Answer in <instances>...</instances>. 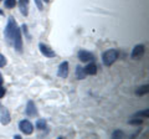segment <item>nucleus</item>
Listing matches in <instances>:
<instances>
[{"mask_svg": "<svg viewBox=\"0 0 149 139\" xmlns=\"http://www.w3.org/2000/svg\"><path fill=\"white\" fill-rule=\"evenodd\" d=\"M5 38L9 42H11L14 45L16 51L21 52L22 51V40H21V35H20V29L17 27L16 21L14 20V17H9L8 20V25L5 27Z\"/></svg>", "mask_w": 149, "mask_h": 139, "instance_id": "1", "label": "nucleus"}, {"mask_svg": "<svg viewBox=\"0 0 149 139\" xmlns=\"http://www.w3.org/2000/svg\"><path fill=\"white\" fill-rule=\"evenodd\" d=\"M117 57H118L117 51L116 50H108V51H106V52H103V55H102V61H103V63L106 65V66H111V65L117 60Z\"/></svg>", "mask_w": 149, "mask_h": 139, "instance_id": "2", "label": "nucleus"}, {"mask_svg": "<svg viewBox=\"0 0 149 139\" xmlns=\"http://www.w3.org/2000/svg\"><path fill=\"white\" fill-rule=\"evenodd\" d=\"M19 128H20V131L24 134H26V136H29V134L34 132V126H32V123L27 119L21 120V122L19 123Z\"/></svg>", "mask_w": 149, "mask_h": 139, "instance_id": "3", "label": "nucleus"}, {"mask_svg": "<svg viewBox=\"0 0 149 139\" xmlns=\"http://www.w3.org/2000/svg\"><path fill=\"white\" fill-rule=\"evenodd\" d=\"M39 49L41 51V54L44 55V56L46 57H55L56 56V54H55V51L52 49H50L47 45H45V44H40L39 45Z\"/></svg>", "mask_w": 149, "mask_h": 139, "instance_id": "4", "label": "nucleus"}, {"mask_svg": "<svg viewBox=\"0 0 149 139\" xmlns=\"http://www.w3.org/2000/svg\"><path fill=\"white\" fill-rule=\"evenodd\" d=\"M78 58H80L82 62H88V61H92V60L95 58V56H93V54L88 52V51L81 50L80 52H78Z\"/></svg>", "mask_w": 149, "mask_h": 139, "instance_id": "5", "label": "nucleus"}, {"mask_svg": "<svg viewBox=\"0 0 149 139\" xmlns=\"http://www.w3.org/2000/svg\"><path fill=\"white\" fill-rule=\"evenodd\" d=\"M57 75H58V77H61V78H66L67 77V75H68V62L67 61H65V62H62L61 65H60Z\"/></svg>", "mask_w": 149, "mask_h": 139, "instance_id": "6", "label": "nucleus"}, {"mask_svg": "<svg viewBox=\"0 0 149 139\" xmlns=\"http://www.w3.org/2000/svg\"><path fill=\"white\" fill-rule=\"evenodd\" d=\"M144 51H146V46H144V45H137L136 47L133 49V51H132V57L133 58L142 57V55L144 54Z\"/></svg>", "mask_w": 149, "mask_h": 139, "instance_id": "7", "label": "nucleus"}, {"mask_svg": "<svg viewBox=\"0 0 149 139\" xmlns=\"http://www.w3.org/2000/svg\"><path fill=\"white\" fill-rule=\"evenodd\" d=\"M83 70H85L86 75H91L92 76V75H96V73H97V66L93 62L92 63H88Z\"/></svg>", "mask_w": 149, "mask_h": 139, "instance_id": "8", "label": "nucleus"}, {"mask_svg": "<svg viewBox=\"0 0 149 139\" xmlns=\"http://www.w3.org/2000/svg\"><path fill=\"white\" fill-rule=\"evenodd\" d=\"M26 114L27 115H35L36 114V107L34 104V102L32 101H29L27 102V106H26Z\"/></svg>", "mask_w": 149, "mask_h": 139, "instance_id": "9", "label": "nucleus"}, {"mask_svg": "<svg viewBox=\"0 0 149 139\" xmlns=\"http://www.w3.org/2000/svg\"><path fill=\"white\" fill-rule=\"evenodd\" d=\"M1 124H9L10 122V113H9L8 109H4L3 111V114H1Z\"/></svg>", "mask_w": 149, "mask_h": 139, "instance_id": "10", "label": "nucleus"}, {"mask_svg": "<svg viewBox=\"0 0 149 139\" xmlns=\"http://www.w3.org/2000/svg\"><path fill=\"white\" fill-rule=\"evenodd\" d=\"M76 76H77L78 80H83V78H85L86 72H85V70H83L81 66H77V68H76Z\"/></svg>", "mask_w": 149, "mask_h": 139, "instance_id": "11", "label": "nucleus"}, {"mask_svg": "<svg viewBox=\"0 0 149 139\" xmlns=\"http://www.w3.org/2000/svg\"><path fill=\"white\" fill-rule=\"evenodd\" d=\"M27 4H29V0H20L21 13L24 14V15H27Z\"/></svg>", "mask_w": 149, "mask_h": 139, "instance_id": "12", "label": "nucleus"}, {"mask_svg": "<svg viewBox=\"0 0 149 139\" xmlns=\"http://www.w3.org/2000/svg\"><path fill=\"white\" fill-rule=\"evenodd\" d=\"M136 93H137L138 96H143V95L148 93V85H146V86H142V87H139V88L137 90V92H136Z\"/></svg>", "mask_w": 149, "mask_h": 139, "instance_id": "13", "label": "nucleus"}, {"mask_svg": "<svg viewBox=\"0 0 149 139\" xmlns=\"http://www.w3.org/2000/svg\"><path fill=\"white\" fill-rule=\"evenodd\" d=\"M36 128L42 131V129L46 128V122H45L44 119H37V122H36Z\"/></svg>", "mask_w": 149, "mask_h": 139, "instance_id": "14", "label": "nucleus"}, {"mask_svg": "<svg viewBox=\"0 0 149 139\" xmlns=\"http://www.w3.org/2000/svg\"><path fill=\"white\" fill-rule=\"evenodd\" d=\"M148 114H149V111L146 109V111H142V112L136 113V115H134V117H136V118H139V117H141V118L143 119V118H147V117H148Z\"/></svg>", "mask_w": 149, "mask_h": 139, "instance_id": "15", "label": "nucleus"}, {"mask_svg": "<svg viewBox=\"0 0 149 139\" xmlns=\"http://www.w3.org/2000/svg\"><path fill=\"white\" fill-rule=\"evenodd\" d=\"M15 5H16V0H5V8L13 9Z\"/></svg>", "mask_w": 149, "mask_h": 139, "instance_id": "16", "label": "nucleus"}, {"mask_svg": "<svg viewBox=\"0 0 149 139\" xmlns=\"http://www.w3.org/2000/svg\"><path fill=\"white\" fill-rule=\"evenodd\" d=\"M6 65V58L3 56L1 54H0V67H4Z\"/></svg>", "mask_w": 149, "mask_h": 139, "instance_id": "17", "label": "nucleus"}, {"mask_svg": "<svg viewBox=\"0 0 149 139\" xmlns=\"http://www.w3.org/2000/svg\"><path fill=\"white\" fill-rule=\"evenodd\" d=\"M123 136H124L123 132H120V131H116L113 133V138H122Z\"/></svg>", "mask_w": 149, "mask_h": 139, "instance_id": "18", "label": "nucleus"}, {"mask_svg": "<svg viewBox=\"0 0 149 139\" xmlns=\"http://www.w3.org/2000/svg\"><path fill=\"white\" fill-rule=\"evenodd\" d=\"M129 123H130V124H142V123H143V119H142V118H141V119H132Z\"/></svg>", "mask_w": 149, "mask_h": 139, "instance_id": "19", "label": "nucleus"}, {"mask_svg": "<svg viewBox=\"0 0 149 139\" xmlns=\"http://www.w3.org/2000/svg\"><path fill=\"white\" fill-rule=\"evenodd\" d=\"M37 8H39V10H42V3H41V0H35Z\"/></svg>", "mask_w": 149, "mask_h": 139, "instance_id": "20", "label": "nucleus"}, {"mask_svg": "<svg viewBox=\"0 0 149 139\" xmlns=\"http://www.w3.org/2000/svg\"><path fill=\"white\" fill-rule=\"evenodd\" d=\"M4 95H5V88H3V87L0 86V98H3Z\"/></svg>", "mask_w": 149, "mask_h": 139, "instance_id": "21", "label": "nucleus"}, {"mask_svg": "<svg viewBox=\"0 0 149 139\" xmlns=\"http://www.w3.org/2000/svg\"><path fill=\"white\" fill-rule=\"evenodd\" d=\"M1 83H3V76L0 75V86H1Z\"/></svg>", "mask_w": 149, "mask_h": 139, "instance_id": "22", "label": "nucleus"}, {"mask_svg": "<svg viewBox=\"0 0 149 139\" xmlns=\"http://www.w3.org/2000/svg\"><path fill=\"white\" fill-rule=\"evenodd\" d=\"M0 15H3V10H0Z\"/></svg>", "mask_w": 149, "mask_h": 139, "instance_id": "23", "label": "nucleus"}, {"mask_svg": "<svg viewBox=\"0 0 149 139\" xmlns=\"http://www.w3.org/2000/svg\"><path fill=\"white\" fill-rule=\"evenodd\" d=\"M44 1H46V3H47V1H49V0H44Z\"/></svg>", "mask_w": 149, "mask_h": 139, "instance_id": "24", "label": "nucleus"}, {"mask_svg": "<svg viewBox=\"0 0 149 139\" xmlns=\"http://www.w3.org/2000/svg\"><path fill=\"white\" fill-rule=\"evenodd\" d=\"M0 107H1V106H0Z\"/></svg>", "mask_w": 149, "mask_h": 139, "instance_id": "25", "label": "nucleus"}]
</instances>
